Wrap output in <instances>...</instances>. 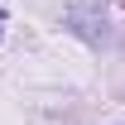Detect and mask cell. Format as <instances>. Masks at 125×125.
<instances>
[{"label": "cell", "mask_w": 125, "mask_h": 125, "mask_svg": "<svg viewBox=\"0 0 125 125\" xmlns=\"http://www.w3.org/2000/svg\"><path fill=\"white\" fill-rule=\"evenodd\" d=\"M62 29H67V34H77V39H87L92 48H106L111 39H115V34H111V24H106V15H101L96 5H87V0L62 10Z\"/></svg>", "instance_id": "obj_1"}, {"label": "cell", "mask_w": 125, "mask_h": 125, "mask_svg": "<svg viewBox=\"0 0 125 125\" xmlns=\"http://www.w3.org/2000/svg\"><path fill=\"white\" fill-rule=\"evenodd\" d=\"M0 19H5V10H0Z\"/></svg>", "instance_id": "obj_2"}]
</instances>
